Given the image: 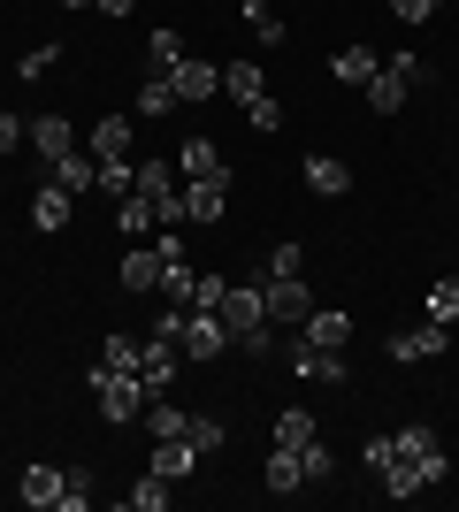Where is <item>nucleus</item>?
I'll use <instances>...</instances> for the list:
<instances>
[{
  "instance_id": "1",
  "label": "nucleus",
  "mask_w": 459,
  "mask_h": 512,
  "mask_svg": "<svg viewBox=\"0 0 459 512\" xmlns=\"http://www.w3.org/2000/svg\"><path fill=\"white\" fill-rule=\"evenodd\" d=\"M391 451L421 474V490H437L444 474H452V451H444V436H437V428H421V421H414V428H391Z\"/></svg>"
},
{
  "instance_id": "2",
  "label": "nucleus",
  "mask_w": 459,
  "mask_h": 512,
  "mask_svg": "<svg viewBox=\"0 0 459 512\" xmlns=\"http://www.w3.org/2000/svg\"><path fill=\"white\" fill-rule=\"evenodd\" d=\"M284 360H291V375H306V383H345L352 375L345 344H314V337H299V329L284 337Z\"/></svg>"
},
{
  "instance_id": "3",
  "label": "nucleus",
  "mask_w": 459,
  "mask_h": 512,
  "mask_svg": "<svg viewBox=\"0 0 459 512\" xmlns=\"http://www.w3.org/2000/svg\"><path fill=\"white\" fill-rule=\"evenodd\" d=\"M92 398H100V421H108V428H123V421L146 413V383H138V375H108V367H92Z\"/></svg>"
},
{
  "instance_id": "4",
  "label": "nucleus",
  "mask_w": 459,
  "mask_h": 512,
  "mask_svg": "<svg viewBox=\"0 0 459 512\" xmlns=\"http://www.w3.org/2000/svg\"><path fill=\"white\" fill-rule=\"evenodd\" d=\"M176 352H184V360H222V352H230V329H222V314H215V306H184Z\"/></svg>"
},
{
  "instance_id": "5",
  "label": "nucleus",
  "mask_w": 459,
  "mask_h": 512,
  "mask_svg": "<svg viewBox=\"0 0 459 512\" xmlns=\"http://www.w3.org/2000/svg\"><path fill=\"white\" fill-rule=\"evenodd\" d=\"M261 306H268V321L291 337V329L314 314V291H306V276H261Z\"/></svg>"
},
{
  "instance_id": "6",
  "label": "nucleus",
  "mask_w": 459,
  "mask_h": 512,
  "mask_svg": "<svg viewBox=\"0 0 459 512\" xmlns=\"http://www.w3.org/2000/svg\"><path fill=\"white\" fill-rule=\"evenodd\" d=\"M138 383H146V398H161V390L176 383V337L169 329H153V337L138 344Z\"/></svg>"
},
{
  "instance_id": "7",
  "label": "nucleus",
  "mask_w": 459,
  "mask_h": 512,
  "mask_svg": "<svg viewBox=\"0 0 459 512\" xmlns=\"http://www.w3.org/2000/svg\"><path fill=\"white\" fill-rule=\"evenodd\" d=\"M444 352H452V329H444V321H421V329H398V337H391V360H398V367L444 360Z\"/></svg>"
},
{
  "instance_id": "8",
  "label": "nucleus",
  "mask_w": 459,
  "mask_h": 512,
  "mask_svg": "<svg viewBox=\"0 0 459 512\" xmlns=\"http://www.w3.org/2000/svg\"><path fill=\"white\" fill-rule=\"evenodd\" d=\"M169 92H176V107H199V100H215V92H222V69L184 54V62L169 69Z\"/></svg>"
},
{
  "instance_id": "9",
  "label": "nucleus",
  "mask_w": 459,
  "mask_h": 512,
  "mask_svg": "<svg viewBox=\"0 0 459 512\" xmlns=\"http://www.w3.org/2000/svg\"><path fill=\"white\" fill-rule=\"evenodd\" d=\"M230 214V176H199L184 184V222H222Z\"/></svg>"
},
{
  "instance_id": "10",
  "label": "nucleus",
  "mask_w": 459,
  "mask_h": 512,
  "mask_svg": "<svg viewBox=\"0 0 459 512\" xmlns=\"http://www.w3.org/2000/svg\"><path fill=\"white\" fill-rule=\"evenodd\" d=\"M46 184H62L69 199H77V192H100V161L77 146V153H62V161H46Z\"/></svg>"
},
{
  "instance_id": "11",
  "label": "nucleus",
  "mask_w": 459,
  "mask_h": 512,
  "mask_svg": "<svg viewBox=\"0 0 459 512\" xmlns=\"http://www.w3.org/2000/svg\"><path fill=\"white\" fill-rule=\"evenodd\" d=\"M306 192H314V199H345L352 192V169H345V161H337V153H306Z\"/></svg>"
},
{
  "instance_id": "12",
  "label": "nucleus",
  "mask_w": 459,
  "mask_h": 512,
  "mask_svg": "<svg viewBox=\"0 0 459 512\" xmlns=\"http://www.w3.org/2000/svg\"><path fill=\"white\" fill-rule=\"evenodd\" d=\"M153 474H161V482H184V474L199 467V444L192 436H153V459H146Z\"/></svg>"
},
{
  "instance_id": "13",
  "label": "nucleus",
  "mask_w": 459,
  "mask_h": 512,
  "mask_svg": "<svg viewBox=\"0 0 459 512\" xmlns=\"http://www.w3.org/2000/svg\"><path fill=\"white\" fill-rule=\"evenodd\" d=\"M62 482H69L62 467H23L16 497H23V505H31V512H62Z\"/></svg>"
},
{
  "instance_id": "14",
  "label": "nucleus",
  "mask_w": 459,
  "mask_h": 512,
  "mask_svg": "<svg viewBox=\"0 0 459 512\" xmlns=\"http://www.w3.org/2000/svg\"><path fill=\"white\" fill-rule=\"evenodd\" d=\"M23 146L39 153V161H62V153H77V130L62 123V115H31V138Z\"/></svg>"
},
{
  "instance_id": "15",
  "label": "nucleus",
  "mask_w": 459,
  "mask_h": 512,
  "mask_svg": "<svg viewBox=\"0 0 459 512\" xmlns=\"http://www.w3.org/2000/svg\"><path fill=\"white\" fill-rule=\"evenodd\" d=\"M85 153L92 161H115V153H131V115H100L85 130Z\"/></svg>"
},
{
  "instance_id": "16",
  "label": "nucleus",
  "mask_w": 459,
  "mask_h": 512,
  "mask_svg": "<svg viewBox=\"0 0 459 512\" xmlns=\"http://www.w3.org/2000/svg\"><path fill=\"white\" fill-rule=\"evenodd\" d=\"M176 176H184V184H199V176H230V169H222L215 138H184V146H176Z\"/></svg>"
},
{
  "instance_id": "17",
  "label": "nucleus",
  "mask_w": 459,
  "mask_h": 512,
  "mask_svg": "<svg viewBox=\"0 0 459 512\" xmlns=\"http://www.w3.org/2000/svg\"><path fill=\"white\" fill-rule=\"evenodd\" d=\"M69 214H77V199L62 192V184H39V199H31V230H69Z\"/></svg>"
},
{
  "instance_id": "18",
  "label": "nucleus",
  "mask_w": 459,
  "mask_h": 512,
  "mask_svg": "<svg viewBox=\"0 0 459 512\" xmlns=\"http://www.w3.org/2000/svg\"><path fill=\"white\" fill-rule=\"evenodd\" d=\"M115 276H123V291H161V245H131Z\"/></svg>"
},
{
  "instance_id": "19",
  "label": "nucleus",
  "mask_w": 459,
  "mask_h": 512,
  "mask_svg": "<svg viewBox=\"0 0 459 512\" xmlns=\"http://www.w3.org/2000/svg\"><path fill=\"white\" fill-rule=\"evenodd\" d=\"M375 69H383V54H375V46H360V39H352L345 54H329V77H337V85H368Z\"/></svg>"
},
{
  "instance_id": "20",
  "label": "nucleus",
  "mask_w": 459,
  "mask_h": 512,
  "mask_svg": "<svg viewBox=\"0 0 459 512\" xmlns=\"http://www.w3.org/2000/svg\"><path fill=\"white\" fill-rule=\"evenodd\" d=\"M261 482H268L276 497H299V490H306V467H299V451H284V444H276V451H268V467H261Z\"/></svg>"
},
{
  "instance_id": "21",
  "label": "nucleus",
  "mask_w": 459,
  "mask_h": 512,
  "mask_svg": "<svg viewBox=\"0 0 459 512\" xmlns=\"http://www.w3.org/2000/svg\"><path fill=\"white\" fill-rule=\"evenodd\" d=\"M299 337H314V344H352V314H345V306H314V314L299 321Z\"/></svg>"
},
{
  "instance_id": "22",
  "label": "nucleus",
  "mask_w": 459,
  "mask_h": 512,
  "mask_svg": "<svg viewBox=\"0 0 459 512\" xmlns=\"http://www.w3.org/2000/svg\"><path fill=\"white\" fill-rule=\"evenodd\" d=\"M115 230H123V237H146V230H161L153 199H146V192H123V199H115Z\"/></svg>"
},
{
  "instance_id": "23",
  "label": "nucleus",
  "mask_w": 459,
  "mask_h": 512,
  "mask_svg": "<svg viewBox=\"0 0 459 512\" xmlns=\"http://www.w3.org/2000/svg\"><path fill=\"white\" fill-rule=\"evenodd\" d=\"M176 62H184V31H169V23H161V31L146 39V69H153V77H169Z\"/></svg>"
},
{
  "instance_id": "24",
  "label": "nucleus",
  "mask_w": 459,
  "mask_h": 512,
  "mask_svg": "<svg viewBox=\"0 0 459 512\" xmlns=\"http://www.w3.org/2000/svg\"><path fill=\"white\" fill-rule=\"evenodd\" d=\"M222 85H230V100H238V107H253L268 92V77H261V62H230V69H222Z\"/></svg>"
},
{
  "instance_id": "25",
  "label": "nucleus",
  "mask_w": 459,
  "mask_h": 512,
  "mask_svg": "<svg viewBox=\"0 0 459 512\" xmlns=\"http://www.w3.org/2000/svg\"><path fill=\"white\" fill-rule=\"evenodd\" d=\"M138 421H146L153 436H184V428H192V413L169 406V390H161V398H146V413H138Z\"/></svg>"
},
{
  "instance_id": "26",
  "label": "nucleus",
  "mask_w": 459,
  "mask_h": 512,
  "mask_svg": "<svg viewBox=\"0 0 459 512\" xmlns=\"http://www.w3.org/2000/svg\"><path fill=\"white\" fill-rule=\"evenodd\" d=\"M314 436H322V421H314V413H299V406L276 413V444H284V451H306Z\"/></svg>"
},
{
  "instance_id": "27",
  "label": "nucleus",
  "mask_w": 459,
  "mask_h": 512,
  "mask_svg": "<svg viewBox=\"0 0 459 512\" xmlns=\"http://www.w3.org/2000/svg\"><path fill=\"white\" fill-rule=\"evenodd\" d=\"M123 505H131V512H169V482H161V474H138V482H131V490H123Z\"/></svg>"
},
{
  "instance_id": "28",
  "label": "nucleus",
  "mask_w": 459,
  "mask_h": 512,
  "mask_svg": "<svg viewBox=\"0 0 459 512\" xmlns=\"http://www.w3.org/2000/svg\"><path fill=\"white\" fill-rule=\"evenodd\" d=\"M360 92H368V107H375V115H398V107H406V85H398L391 69H375V77H368Z\"/></svg>"
},
{
  "instance_id": "29",
  "label": "nucleus",
  "mask_w": 459,
  "mask_h": 512,
  "mask_svg": "<svg viewBox=\"0 0 459 512\" xmlns=\"http://www.w3.org/2000/svg\"><path fill=\"white\" fill-rule=\"evenodd\" d=\"M245 23H253V39H261V46H284V16H276L268 0H245Z\"/></svg>"
},
{
  "instance_id": "30",
  "label": "nucleus",
  "mask_w": 459,
  "mask_h": 512,
  "mask_svg": "<svg viewBox=\"0 0 459 512\" xmlns=\"http://www.w3.org/2000/svg\"><path fill=\"white\" fill-rule=\"evenodd\" d=\"M131 184H138V161H131V153H115V161H100V192H108V199H123Z\"/></svg>"
},
{
  "instance_id": "31",
  "label": "nucleus",
  "mask_w": 459,
  "mask_h": 512,
  "mask_svg": "<svg viewBox=\"0 0 459 512\" xmlns=\"http://www.w3.org/2000/svg\"><path fill=\"white\" fill-rule=\"evenodd\" d=\"M184 436H192V444H199V459H215V451L230 444V428H222L215 413H192V428H184Z\"/></svg>"
},
{
  "instance_id": "32",
  "label": "nucleus",
  "mask_w": 459,
  "mask_h": 512,
  "mask_svg": "<svg viewBox=\"0 0 459 512\" xmlns=\"http://www.w3.org/2000/svg\"><path fill=\"white\" fill-rule=\"evenodd\" d=\"M169 107H176L169 77H146V85H138V115H146V123H161V115H169Z\"/></svg>"
},
{
  "instance_id": "33",
  "label": "nucleus",
  "mask_w": 459,
  "mask_h": 512,
  "mask_svg": "<svg viewBox=\"0 0 459 512\" xmlns=\"http://www.w3.org/2000/svg\"><path fill=\"white\" fill-rule=\"evenodd\" d=\"M100 367H108V375H138V337H123V329H115L108 352H100Z\"/></svg>"
},
{
  "instance_id": "34",
  "label": "nucleus",
  "mask_w": 459,
  "mask_h": 512,
  "mask_svg": "<svg viewBox=\"0 0 459 512\" xmlns=\"http://www.w3.org/2000/svg\"><path fill=\"white\" fill-rule=\"evenodd\" d=\"M299 467H306V490H314V482H329V474H337V451H329L322 436H314V444L299 451Z\"/></svg>"
},
{
  "instance_id": "35",
  "label": "nucleus",
  "mask_w": 459,
  "mask_h": 512,
  "mask_svg": "<svg viewBox=\"0 0 459 512\" xmlns=\"http://www.w3.org/2000/svg\"><path fill=\"white\" fill-rule=\"evenodd\" d=\"M383 69H391V77H398L406 92H421V85H429V62H421V54H383Z\"/></svg>"
},
{
  "instance_id": "36",
  "label": "nucleus",
  "mask_w": 459,
  "mask_h": 512,
  "mask_svg": "<svg viewBox=\"0 0 459 512\" xmlns=\"http://www.w3.org/2000/svg\"><path fill=\"white\" fill-rule=\"evenodd\" d=\"M69 482H62V512H92V474L85 467H62Z\"/></svg>"
},
{
  "instance_id": "37",
  "label": "nucleus",
  "mask_w": 459,
  "mask_h": 512,
  "mask_svg": "<svg viewBox=\"0 0 459 512\" xmlns=\"http://www.w3.org/2000/svg\"><path fill=\"white\" fill-rule=\"evenodd\" d=\"M429 321H444V329L459 321V276H444L437 291H429Z\"/></svg>"
},
{
  "instance_id": "38",
  "label": "nucleus",
  "mask_w": 459,
  "mask_h": 512,
  "mask_svg": "<svg viewBox=\"0 0 459 512\" xmlns=\"http://www.w3.org/2000/svg\"><path fill=\"white\" fill-rule=\"evenodd\" d=\"M54 62H62V46H31V54L16 62V77H23V85H39V77H46Z\"/></svg>"
},
{
  "instance_id": "39",
  "label": "nucleus",
  "mask_w": 459,
  "mask_h": 512,
  "mask_svg": "<svg viewBox=\"0 0 459 512\" xmlns=\"http://www.w3.org/2000/svg\"><path fill=\"white\" fill-rule=\"evenodd\" d=\"M245 123H253V130H284V100H276V92H261V100L245 107Z\"/></svg>"
},
{
  "instance_id": "40",
  "label": "nucleus",
  "mask_w": 459,
  "mask_h": 512,
  "mask_svg": "<svg viewBox=\"0 0 459 512\" xmlns=\"http://www.w3.org/2000/svg\"><path fill=\"white\" fill-rule=\"evenodd\" d=\"M222 291H230V276H215V268H199V283H192V306H222Z\"/></svg>"
},
{
  "instance_id": "41",
  "label": "nucleus",
  "mask_w": 459,
  "mask_h": 512,
  "mask_svg": "<svg viewBox=\"0 0 459 512\" xmlns=\"http://www.w3.org/2000/svg\"><path fill=\"white\" fill-rule=\"evenodd\" d=\"M23 138H31V115H8V107H0V153H16Z\"/></svg>"
},
{
  "instance_id": "42",
  "label": "nucleus",
  "mask_w": 459,
  "mask_h": 512,
  "mask_svg": "<svg viewBox=\"0 0 459 512\" xmlns=\"http://www.w3.org/2000/svg\"><path fill=\"white\" fill-rule=\"evenodd\" d=\"M299 268H306V253H299V245H276V253H268V268H261V276H299Z\"/></svg>"
},
{
  "instance_id": "43",
  "label": "nucleus",
  "mask_w": 459,
  "mask_h": 512,
  "mask_svg": "<svg viewBox=\"0 0 459 512\" xmlns=\"http://www.w3.org/2000/svg\"><path fill=\"white\" fill-rule=\"evenodd\" d=\"M383 8H391L398 23H429V8H437V0H383Z\"/></svg>"
},
{
  "instance_id": "44",
  "label": "nucleus",
  "mask_w": 459,
  "mask_h": 512,
  "mask_svg": "<svg viewBox=\"0 0 459 512\" xmlns=\"http://www.w3.org/2000/svg\"><path fill=\"white\" fill-rule=\"evenodd\" d=\"M92 8H108V16H131L138 0H92Z\"/></svg>"
},
{
  "instance_id": "45",
  "label": "nucleus",
  "mask_w": 459,
  "mask_h": 512,
  "mask_svg": "<svg viewBox=\"0 0 459 512\" xmlns=\"http://www.w3.org/2000/svg\"><path fill=\"white\" fill-rule=\"evenodd\" d=\"M62 8H92V0H62Z\"/></svg>"
}]
</instances>
